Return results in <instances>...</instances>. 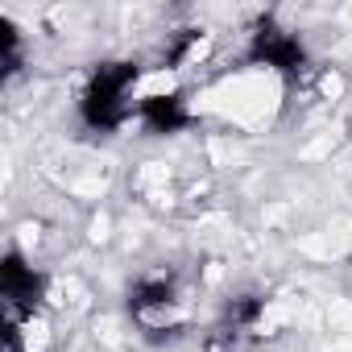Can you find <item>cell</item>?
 I'll return each mask as SVG.
<instances>
[{"label": "cell", "mask_w": 352, "mask_h": 352, "mask_svg": "<svg viewBox=\"0 0 352 352\" xmlns=\"http://www.w3.org/2000/svg\"><path fill=\"white\" fill-rule=\"evenodd\" d=\"M137 120L149 137H174L195 124V112H191V100L187 91H149L137 100Z\"/></svg>", "instance_id": "8992f818"}, {"label": "cell", "mask_w": 352, "mask_h": 352, "mask_svg": "<svg viewBox=\"0 0 352 352\" xmlns=\"http://www.w3.org/2000/svg\"><path fill=\"white\" fill-rule=\"evenodd\" d=\"M261 315H265V294H261V290H241V294H232V298L220 307V315H216V323H212L204 348H208V352H249V348L257 344Z\"/></svg>", "instance_id": "5b68a950"}, {"label": "cell", "mask_w": 352, "mask_h": 352, "mask_svg": "<svg viewBox=\"0 0 352 352\" xmlns=\"http://www.w3.org/2000/svg\"><path fill=\"white\" fill-rule=\"evenodd\" d=\"M50 290V278L21 253V249H5L0 257V298H5V323H25L38 315L42 298Z\"/></svg>", "instance_id": "277c9868"}, {"label": "cell", "mask_w": 352, "mask_h": 352, "mask_svg": "<svg viewBox=\"0 0 352 352\" xmlns=\"http://www.w3.org/2000/svg\"><path fill=\"white\" fill-rule=\"evenodd\" d=\"M137 83H141V63H133V58H108V63H100L87 75L83 91H79V104H75L79 120L91 133H116L137 112V104H133V87Z\"/></svg>", "instance_id": "6da1fadb"}, {"label": "cell", "mask_w": 352, "mask_h": 352, "mask_svg": "<svg viewBox=\"0 0 352 352\" xmlns=\"http://www.w3.org/2000/svg\"><path fill=\"white\" fill-rule=\"evenodd\" d=\"M25 67V34L13 17H0V79H17Z\"/></svg>", "instance_id": "52a82bcc"}, {"label": "cell", "mask_w": 352, "mask_h": 352, "mask_svg": "<svg viewBox=\"0 0 352 352\" xmlns=\"http://www.w3.org/2000/svg\"><path fill=\"white\" fill-rule=\"evenodd\" d=\"M124 307L129 315L141 323V331L157 336V331H174L183 323V298H179V282L166 270H153V274H141L129 282L124 290Z\"/></svg>", "instance_id": "3957f363"}, {"label": "cell", "mask_w": 352, "mask_h": 352, "mask_svg": "<svg viewBox=\"0 0 352 352\" xmlns=\"http://www.w3.org/2000/svg\"><path fill=\"white\" fill-rule=\"evenodd\" d=\"M245 58L253 67H265L274 71L278 79L286 83H298L311 67V50L302 42V34H294L290 25H282L278 17H257L253 30H249V42H245Z\"/></svg>", "instance_id": "7a4b0ae2"}]
</instances>
